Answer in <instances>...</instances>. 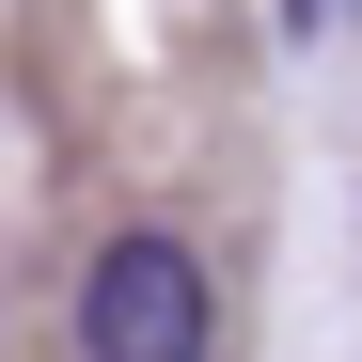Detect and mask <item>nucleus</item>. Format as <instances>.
<instances>
[{"label": "nucleus", "instance_id": "nucleus-1", "mask_svg": "<svg viewBox=\"0 0 362 362\" xmlns=\"http://www.w3.org/2000/svg\"><path fill=\"white\" fill-rule=\"evenodd\" d=\"M205 268L173 236H110L95 284H79V362H205Z\"/></svg>", "mask_w": 362, "mask_h": 362}]
</instances>
